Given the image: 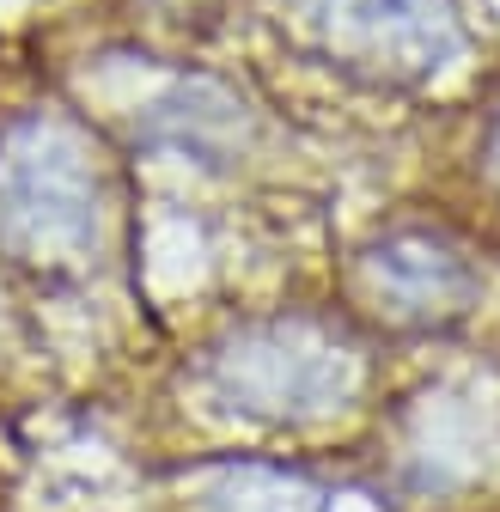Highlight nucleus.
Returning <instances> with one entry per match:
<instances>
[{
	"label": "nucleus",
	"instance_id": "f257e3e1",
	"mask_svg": "<svg viewBox=\"0 0 500 512\" xmlns=\"http://www.w3.org/2000/svg\"><path fill=\"white\" fill-rule=\"evenodd\" d=\"M208 391L250 421H318L354 403L360 348L324 317H250L208 348Z\"/></svg>",
	"mask_w": 500,
	"mask_h": 512
},
{
	"label": "nucleus",
	"instance_id": "f03ea898",
	"mask_svg": "<svg viewBox=\"0 0 500 512\" xmlns=\"http://www.w3.org/2000/svg\"><path fill=\"white\" fill-rule=\"evenodd\" d=\"M0 244L25 263H74L98 244V171L74 128L19 122L0 141Z\"/></svg>",
	"mask_w": 500,
	"mask_h": 512
},
{
	"label": "nucleus",
	"instance_id": "423d86ee",
	"mask_svg": "<svg viewBox=\"0 0 500 512\" xmlns=\"http://www.w3.org/2000/svg\"><path fill=\"white\" fill-rule=\"evenodd\" d=\"M482 159H488V171H494V183H500V116H494V128H488V147H482Z\"/></svg>",
	"mask_w": 500,
	"mask_h": 512
},
{
	"label": "nucleus",
	"instance_id": "20e7f679",
	"mask_svg": "<svg viewBox=\"0 0 500 512\" xmlns=\"http://www.w3.org/2000/svg\"><path fill=\"white\" fill-rule=\"evenodd\" d=\"M360 281H366L372 311L391 317V324H409V330L470 317L482 305V287H488L476 256L452 232H433V226L385 232L360 256Z\"/></svg>",
	"mask_w": 500,
	"mask_h": 512
},
{
	"label": "nucleus",
	"instance_id": "7ed1b4c3",
	"mask_svg": "<svg viewBox=\"0 0 500 512\" xmlns=\"http://www.w3.org/2000/svg\"><path fill=\"white\" fill-rule=\"evenodd\" d=\"M324 55L379 86H427L464 55L458 0H311Z\"/></svg>",
	"mask_w": 500,
	"mask_h": 512
},
{
	"label": "nucleus",
	"instance_id": "39448f33",
	"mask_svg": "<svg viewBox=\"0 0 500 512\" xmlns=\"http://www.w3.org/2000/svg\"><path fill=\"white\" fill-rule=\"evenodd\" d=\"M208 512H330V494L318 482H305L299 470L244 464L208 488Z\"/></svg>",
	"mask_w": 500,
	"mask_h": 512
}]
</instances>
